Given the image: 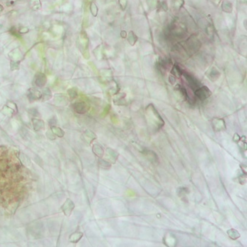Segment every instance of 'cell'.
<instances>
[{"label": "cell", "instance_id": "1", "mask_svg": "<svg viewBox=\"0 0 247 247\" xmlns=\"http://www.w3.org/2000/svg\"><path fill=\"white\" fill-rule=\"evenodd\" d=\"M211 94V92L210 91V90L207 88L206 86H203L202 88H197L195 91V95L201 100H205L206 99H207L208 97H209Z\"/></svg>", "mask_w": 247, "mask_h": 247}, {"label": "cell", "instance_id": "2", "mask_svg": "<svg viewBox=\"0 0 247 247\" xmlns=\"http://www.w3.org/2000/svg\"><path fill=\"white\" fill-rule=\"evenodd\" d=\"M184 75L185 78H186V80H187L188 83L189 84V85H190V87L193 89V90H195V89L198 88L199 83H198L197 80L194 77H193L192 76H191V75H189V74L186 73H184Z\"/></svg>", "mask_w": 247, "mask_h": 247}, {"label": "cell", "instance_id": "3", "mask_svg": "<svg viewBox=\"0 0 247 247\" xmlns=\"http://www.w3.org/2000/svg\"><path fill=\"white\" fill-rule=\"evenodd\" d=\"M142 154L148 159V160H149L150 162L156 163L158 161V157H157V154H156V153L152 152V151L144 150L142 152Z\"/></svg>", "mask_w": 247, "mask_h": 247}, {"label": "cell", "instance_id": "4", "mask_svg": "<svg viewBox=\"0 0 247 247\" xmlns=\"http://www.w3.org/2000/svg\"><path fill=\"white\" fill-rule=\"evenodd\" d=\"M74 108L77 113L83 114L88 111V105L85 102H77L74 105Z\"/></svg>", "mask_w": 247, "mask_h": 247}, {"label": "cell", "instance_id": "5", "mask_svg": "<svg viewBox=\"0 0 247 247\" xmlns=\"http://www.w3.org/2000/svg\"><path fill=\"white\" fill-rule=\"evenodd\" d=\"M224 123V121L221 119H218L215 118L212 120V125H213V129L214 130H215L216 132H221L222 130H224L226 129V126H223V125H220V124Z\"/></svg>", "mask_w": 247, "mask_h": 247}, {"label": "cell", "instance_id": "6", "mask_svg": "<svg viewBox=\"0 0 247 247\" xmlns=\"http://www.w3.org/2000/svg\"><path fill=\"white\" fill-rule=\"evenodd\" d=\"M29 94H28V97H29V99L31 100H38V99H39L40 97H42V94L41 93H40L39 91H36V90H33V88L31 89V90L29 91Z\"/></svg>", "mask_w": 247, "mask_h": 247}, {"label": "cell", "instance_id": "7", "mask_svg": "<svg viewBox=\"0 0 247 247\" xmlns=\"http://www.w3.org/2000/svg\"><path fill=\"white\" fill-rule=\"evenodd\" d=\"M45 82H46V78L45 75L43 74H39L37 77H36V85L37 86L42 87L45 85Z\"/></svg>", "mask_w": 247, "mask_h": 247}, {"label": "cell", "instance_id": "8", "mask_svg": "<svg viewBox=\"0 0 247 247\" xmlns=\"http://www.w3.org/2000/svg\"><path fill=\"white\" fill-rule=\"evenodd\" d=\"M228 236L230 237V238H232V239H234V240H236L238 239V238H240V234L239 232H238L237 230L235 229H233V228H232V229L228 230L227 232Z\"/></svg>", "mask_w": 247, "mask_h": 247}, {"label": "cell", "instance_id": "9", "mask_svg": "<svg viewBox=\"0 0 247 247\" xmlns=\"http://www.w3.org/2000/svg\"><path fill=\"white\" fill-rule=\"evenodd\" d=\"M94 152L98 157H102L103 155V149L99 145H95L94 146Z\"/></svg>", "mask_w": 247, "mask_h": 247}, {"label": "cell", "instance_id": "10", "mask_svg": "<svg viewBox=\"0 0 247 247\" xmlns=\"http://www.w3.org/2000/svg\"><path fill=\"white\" fill-rule=\"evenodd\" d=\"M172 74L174 75V76H176L177 77H180L181 74H182V71H181L179 67L174 66L172 69Z\"/></svg>", "mask_w": 247, "mask_h": 247}, {"label": "cell", "instance_id": "11", "mask_svg": "<svg viewBox=\"0 0 247 247\" xmlns=\"http://www.w3.org/2000/svg\"><path fill=\"white\" fill-rule=\"evenodd\" d=\"M100 165L102 168H103V169H109V168L111 167V164L109 163L108 161L103 160H100Z\"/></svg>", "mask_w": 247, "mask_h": 247}, {"label": "cell", "instance_id": "12", "mask_svg": "<svg viewBox=\"0 0 247 247\" xmlns=\"http://www.w3.org/2000/svg\"><path fill=\"white\" fill-rule=\"evenodd\" d=\"M52 130H53V133L57 134L59 137H62V136H63L64 133H63V131H62V129H59V128H57V127H52Z\"/></svg>", "mask_w": 247, "mask_h": 247}]
</instances>
